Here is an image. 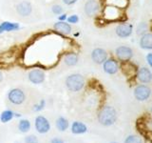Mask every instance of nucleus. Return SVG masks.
I'll return each instance as SVG.
<instances>
[{
  "label": "nucleus",
  "mask_w": 152,
  "mask_h": 143,
  "mask_svg": "<svg viewBox=\"0 0 152 143\" xmlns=\"http://www.w3.org/2000/svg\"><path fill=\"white\" fill-rule=\"evenodd\" d=\"M133 26L131 24H119L115 29L116 35L121 38H126L132 35Z\"/></svg>",
  "instance_id": "nucleus-12"
},
{
  "label": "nucleus",
  "mask_w": 152,
  "mask_h": 143,
  "mask_svg": "<svg viewBox=\"0 0 152 143\" xmlns=\"http://www.w3.org/2000/svg\"><path fill=\"white\" fill-rule=\"evenodd\" d=\"M32 5L30 1L28 0H23V1H20L19 3H17V5L15 6V10L18 15H20L22 17H27L28 15H31L32 13Z\"/></svg>",
  "instance_id": "nucleus-6"
},
{
  "label": "nucleus",
  "mask_w": 152,
  "mask_h": 143,
  "mask_svg": "<svg viewBox=\"0 0 152 143\" xmlns=\"http://www.w3.org/2000/svg\"><path fill=\"white\" fill-rule=\"evenodd\" d=\"M140 46L142 49L152 50V33H145L141 36Z\"/></svg>",
  "instance_id": "nucleus-17"
},
{
  "label": "nucleus",
  "mask_w": 152,
  "mask_h": 143,
  "mask_svg": "<svg viewBox=\"0 0 152 143\" xmlns=\"http://www.w3.org/2000/svg\"><path fill=\"white\" fill-rule=\"evenodd\" d=\"M66 22L69 23L70 25L71 24H77L79 22V16L77 14H71V15L68 16V18H66Z\"/></svg>",
  "instance_id": "nucleus-28"
},
{
  "label": "nucleus",
  "mask_w": 152,
  "mask_h": 143,
  "mask_svg": "<svg viewBox=\"0 0 152 143\" xmlns=\"http://www.w3.org/2000/svg\"><path fill=\"white\" fill-rule=\"evenodd\" d=\"M108 54L103 48H95L91 52V59L96 64H103L107 59Z\"/></svg>",
  "instance_id": "nucleus-11"
},
{
  "label": "nucleus",
  "mask_w": 152,
  "mask_h": 143,
  "mask_svg": "<svg viewBox=\"0 0 152 143\" xmlns=\"http://www.w3.org/2000/svg\"><path fill=\"white\" fill-rule=\"evenodd\" d=\"M14 117V113L11 110H5L0 114V121L2 123H7L9 121H11L12 119Z\"/></svg>",
  "instance_id": "nucleus-22"
},
{
  "label": "nucleus",
  "mask_w": 152,
  "mask_h": 143,
  "mask_svg": "<svg viewBox=\"0 0 152 143\" xmlns=\"http://www.w3.org/2000/svg\"><path fill=\"white\" fill-rule=\"evenodd\" d=\"M100 9H101V6H100V3L97 0H88L85 3L84 12L87 16L93 17L99 13Z\"/></svg>",
  "instance_id": "nucleus-5"
},
{
  "label": "nucleus",
  "mask_w": 152,
  "mask_h": 143,
  "mask_svg": "<svg viewBox=\"0 0 152 143\" xmlns=\"http://www.w3.org/2000/svg\"><path fill=\"white\" fill-rule=\"evenodd\" d=\"M55 125H56V128L58 129L60 132H64L69 128V120L66 118H65L63 116H60V117L57 118Z\"/></svg>",
  "instance_id": "nucleus-20"
},
{
  "label": "nucleus",
  "mask_w": 152,
  "mask_h": 143,
  "mask_svg": "<svg viewBox=\"0 0 152 143\" xmlns=\"http://www.w3.org/2000/svg\"><path fill=\"white\" fill-rule=\"evenodd\" d=\"M85 86V78L80 74H71L66 78V87L70 92H79Z\"/></svg>",
  "instance_id": "nucleus-2"
},
{
  "label": "nucleus",
  "mask_w": 152,
  "mask_h": 143,
  "mask_svg": "<svg viewBox=\"0 0 152 143\" xmlns=\"http://www.w3.org/2000/svg\"><path fill=\"white\" fill-rule=\"evenodd\" d=\"M151 112H152V107H151Z\"/></svg>",
  "instance_id": "nucleus-37"
},
{
  "label": "nucleus",
  "mask_w": 152,
  "mask_h": 143,
  "mask_svg": "<svg viewBox=\"0 0 152 143\" xmlns=\"http://www.w3.org/2000/svg\"><path fill=\"white\" fill-rule=\"evenodd\" d=\"M18 130L21 133H28L31 130V122L28 119H21L18 123Z\"/></svg>",
  "instance_id": "nucleus-23"
},
{
  "label": "nucleus",
  "mask_w": 152,
  "mask_h": 143,
  "mask_svg": "<svg viewBox=\"0 0 152 143\" xmlns=\"http://www.w3.org/2000/svg\"><path fill=\"white\" fill-rule=\"evenodd\" d=\"M125 143H142V139L137 136H128L126 140Z\"/></svg>",
  "instance_id": "nucleus-26"
},
{
  "label": "nucleus",
  "mask_w": 152,
  "mask_h": 143,
  "mask_svg": "<svg viewBox=\"0 0 152 143\" xmlns=\"http://www.w3.org/2000/svg\"><path fill=\"white\" fill-rule=\"evenodd\" d=\"M25 143H39V141H38V138L35 136L31 135L25 137Z\"/></svg>",
  "instance_id": "nucleus-29"
},
{
  "label": "nucleus",
  "mask_w": 152,
  "mask_h": 143,
  "mask_svg": "<svg viewBox=\"0 0 152 143\" xmlns=\"http://www.w3.org/2000/svg\"><path fill=\"white\" fill-rule=\"evenodd\" d=\"M103 69L108 74H116L119 70V64L116 59L114 58H107L103 63Z\"/></svg>",
  "instance_id": "nucleus-13"
},
{
  "label": "nucleus",
  "mask_w": 152,
  "mask_h": 143,
  "mask_svg": "<svg viewBox=\"0 0 152 143\" xmlns=\"http://www.w3.org/2000/svg\"><path fill=\"white\" fill-rule=\"evenodd\" d=\"M117 113L111 106L103 107L98 114V121L104 126H111L116 122Z\"/></svg>",
  "instance_id": "nucleus-1"
},
{
  "label": "nucleus",
  "mask_w": 152,
  "mask_h": 143,
  "mask_svg": "<svg viewBox=\"0 0 152 143\" xmlns=\"http://www.w3.org/2000/svg\"><path fill=\"white\" fill-rule=\"evenodd\" d=\"M28 78L30 80V82L32 84H41L45 81L46 79V74L44 71L40 69H32L31 71L28 72Z\"/></svg>",
  "instance_id": "nucleus-8"
},
{
  "label": "nucleus",
  "mask_w": 152,
  "mask_h": 143,
  "mask_svg": "<svg viewBox=\"0 0 152 143\" xmlns=\"http://www.w3.org/2000/svg\"><path fill=\"white\" fill-rule=\"evenodd\" d=\"M50 143H64V140L58 137H54L50 140Z\"/></svg>",
  "instance_id": "nucleus-33"
},
{
  "label": "nucleus",
  "mask_w": 152,
  "mask_h": 143,
  "mask_svg": "<svg viewBox=\"0 0 152 143\" xmlns=\"http://www.w3.org/2000/svg\"><path fill=\"white\" fill-rule=\"evenodd\" d=\"M45 106H46V101H45V99H42V100H40V102H39V103H38V104H35L34 106H33L32 110H33L34 112H40V111H42V110L45 108Z\"/></svg>",
  "instance_id": "nucleus-27"
},
{
  "label": "nucleus",
  "mask_w": 152,
  "mask_h": 143,
  "mask_svg": "<svg viewBox=\"0 0 152 143\" xmlns=\"http://www.w3.org/2000/svg\"><path fill=\"white\" fill-rule=\"evenodd\" d=\"M137 78L142 83H149L152 80V74L146 67H142L137 72Z\"/></svg>",
  "instance_id": "nucleus-16"
},
{
  "label": "nucleus",
  "mask_w": 152,
  "mask_h": 143,
  "mask_svg": "<svg viewBox=\"0 0 152 143\" xmlns=\"http://www.w3.org/2000/svg\"><path fill=\"white\" fill-rule=\"evenodd\" d=\"M53 29L62 35H69L72 32V27L66 21H57L53 24Z\"/></svg>",
  "instance_id": "nucleus-14"
},
{
  "label": "nucleus",
  "mask_w": 152,
  "mask_h": 143,
  "mask_svg": "<svg viewBox=\"0 0 152 143\" xmlns=\"http://www.w3.org/2000/svg\"><path fill=\"white\" fill-rule=\"evenodd\" d=\"M103 15L108 21H117L123 17V10L111 5H106L103 10Z\"/></svg>",
  "instance_id": "nucleus-3"
},
{
  "label": "nucleus",
  "mask_w": 152,
  "mask_h": 143,
  "mask_svg": "<svg viewBox=\"0 0 152 143\" xmlns=\"http://www.w3.org/2000/svg\"><path fill=\"white\" fill-rule=\"evenodd\" d=\"M7 97L9 101L14 105H21L26 100L25 93L19 88H13L12 90H10Z\"/></svg>",
  "instance_id": "nucleus-4"
},
{
  "label": "nucleus",
  "mask_w": 152,
  "mask_h": 143,
  "mask_svg": "<svg viewBox=\"0 0 152 143\" xmlns=\"http://www.w3.org/2000/svg\"><path fill=\"white\" fill-rule=\"evenodd\" d=\"M110 143H118V142H110Z\"/></svg>",
  "instance_id": "nucleus-36"
},
{
  "label": "nucleus",
  "mask_w": 152,
  "mask_h": 143,
  "mask_svg": "<svg viewBox=\"0 0 152 143\" xmlns=\"http://www.w3.org/2000/svg\"><path fill=\"white\" fill-rule=\"evenodd\" d=\"M2 80H3V74H2V72L0 71V83H1Z\"/></svg>",
  "instance_id": "nucleus-34"
},
{
  "label": "nucleus",
  "mask_w": 152,
  "mask_h": 143,
  "mask_svg": "<svg viewBox=\"0 0 152 143\" xmlns=\"http://www.w3.org/2000/svg\"><path fill=\"white\" fill-rule=\"evenodd\" d=\"M66 18H68V14L63 13L58 15V21H66Z\"/></svg>",
  "instance_id": "nucleus-31"
},
{
  "label": "nucleus",
  "mask_w": 152,
  "mask_h": 143,
  "mask_svg": "<svg viewBox=\"0 0 152 143\" xmlns=\"http://www.w3.org/2000/svg\"><path fill=\"white\" fill-rule=\"evenodd\" d=\"M21 116V114H15L14 113V117H20Z\"/></svg>",
  "instance_id": "nucleus-35"
},
{
  "label": "nucleus",
  "mask_w": 152,
  "mask_h": 143,
  "mask_svg": "<svg viewBox=\"0 0 152 143\" xmlns=\"http://www.w3.org/2000/svg\"><path fill=\"white\" fill-rule=\"evenodd\" d=\"M20 25L16 22H11V21H3L0 23V35L4 32H16L20 30Z\"/></svg>",
  "instance_id": "nucleus-15"
},
{
  "label": "nucleus",
  "mask_w": 152,
  "mask_h": 143,
  "mask_svg": "<svg viewBox=\"0 0 152 143\" xmlns=\"http://www.w3.org/2000/svg\"><path fill=\"white\" fill-rule=\"evenodd\" d=\"M146 61H147V63H148V65L152 67V52H149V54L146 55Z\"/></svg>",
  "instance_id": "nucleus-32"
},
{
  "label": "nucleus",
  "mask_w": 152,
  "mask_h": 143,
  "mask_svg": "<svg viewBox=\"0 0 152 143\" xmlns=\"http://www.w3.org/2000/svg\"><path fill=\"white\" fill-rule=\"evenodd\" d=\"M107 5H111V6L117 7L119 9H126L128 5V0H106Z\"/></svg>",
  "instance_id": "nucleus-21"
},
{
  "label": "nucleus",
  "mask_w": 152,
  "mask_h": 143,
  "mask_svg": "<svg viewBox=\"0 0 152 143\" xmlns=\"http://www.w3.org/2000/svg\"><path fill=\"white\" fill-rule=\"evenodd\" d=\"M88 131V127L86 124L80 121H74L71 125V133L74 135H81V133H85Z\"/></svg>",
  "instance_id": "nucleus-19"
},
{
  "label": "nucleus",
  "mask_w": 152,
  "mask_h": 143,
  "mask_svg": "<svg viewBox=\"0 0 152 143\" xmlns=\"http://www.w3.org/2000/svg\"><path fill=\"white\" fill-rule=\"evenodd\" d=\"M63 61L66 66L72 67L78 63L79 56L77 54H75V52H69V54H66V55L64 56Z\"/></svg>",
  "instance_id": "nucleus-18"
},
{
  "label": "nucleus",
  "mask_w": 152,
  "mask_h": 143,
  "mask_svg": "<svg viewBox=\"0 0 152 143\" xmlns=\"http://www.w3.org/2000/svg\"><path fill=\"white\" fill-rule=\"evenodd\" d=\"M115 55L120 61L126 62V61H129L132 58L133 51L131 48L127 46H119L115 50Z\"/></svg>",
  "instance_id": "nucleus-7"
},
{
  "label": "nucleus",
  "mask_w": 152,
  "mask_h": 143,
  "mask_svg": "<svg viewBox=\"0 0 152 143\" xmlns=\"http://www.w3.org/2000/svg\"><path fill=\"white\" fill-rule=\"evenodd\" d=\"M51 13L55 14V15H60L61 13H64V8L61 6V5L58 4H55V5H52L51 6Z\"/></svg>",
  "instance_id": "nucleus-24"
},
{
  "label": "nucleus",
  "mask_w": 152,
  "mask_h": 143,
  "mask_svg": "<svg viewBox=\"0 0 152 143\" xmlns=\"http://www.w3.org/2000/svg\"><path fill=\"white\" fill-rule=\"evenodd\" d=\"M35 129L39 133H46L50 130V124L48 119L43 116H38L35 118Z\"/></svg>",
  "instance_id": "nucleus-10"
},
{
  "label": "nucleus",
  "mask_w": 152,
  "mask_h": 143,
  "mask_svg": "<svg viewBox=\"0 0 152 143\" xmlns=\"http://www.w3.org/2000/svg\"><path fill=\"white\" fill-rule=\"evenodd\" d=\"M147 31V25H146V23H144V22H142L140 23L139 25L137 26V35H145V32Z\"/></svg>",
  "instance_id": "nucleus-25"
},
{
  "label": "nucleus",
  "mask_w": 152,
  "mask_h": 143,
  "mask_svg": "<svg viewBox=\"0 0 152 143\" xmlns=\"http://www.w3.org/2000/svg\"><path fill=\"white\" fill-rule=\"evenodd\" d=\"M77 1L78 0H62V2H63L66 6H72V5H74Z\"/></svg>",
  "instance_id": "nucleus-30"
},
{
  "label": "nucleus",
  "mask_w": 152,
  "mask_h": 143,
  "mask_svg": "<svg viewBox=\"0 0 152 143\" xmlns=\"http://www.w3.org/2000/svg\"><path fill=\"white\" fill-rule=\"evenodd\" d=\"M151 94V89L146 85H139L134 89V97L139 101L148 99Z\"/></svg>",
  "instance_id": "nucleus-9"
}]
</instances>
